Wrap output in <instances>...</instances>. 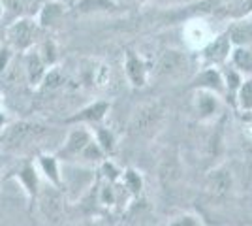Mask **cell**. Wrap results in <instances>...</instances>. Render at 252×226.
I'll list each match as a JSON object with an SVG mask.
<instances>
[{
  "instance_id": "277c9868",
  "label": "cell",
  "mask_w": 252,
  "mask_h": 226,
  "mask_svg": "<svg viewBox=\"0 0 252 226\" xmlns=\"http://www.w3.org/2000/svg\"><path fill=\"white\" fill-rule=\"evenodd\" d=\"M38 205H40V211L43 213V217L51 223H59L63 221L64 217V204H63V196H61V189L57 187H47L38 191Z\"/></svg>"
},
{
  "instance_id": "d6986e66",
  "label": "cell",
  "mask_w": 252,
  "mask_h": 226,
  "mask_svg": "<svg viewBox=\"0 0 252 226\" xmlns=\"http://www.w3.org/2000/svg\"><path fill=\"white\" fill-rule=\"evenodd\" d=\"M115 8L117 4L113 0H77L74 11L79 15H87V13H94V11H111Z\"/></svg>"
},
{
  "instance_id": "83f0119b",
  "label": "cell",
  "mask_w": 252,
  "mask_h": 226,
  "mask_svg": "<svg viewBox=\"0 0 252 226\" xmlns=\"http://www.w3.org/2000/svg\"><path fill=\"white\" fill-rule=\"evenodd\" d=\"M0 17H2V2H0Z\"/></svg>"
},
{
  "instance_id": "5bb4252c",
  "label": "cell",
  "mask_w": 252,
  "mask_h": 226,
  "mask_svg": "<svg viewBox=\"0 0 252 226\" xmlns=\"http://www.w3.org/2000/svg\"><path fill=\"white\" fill-rule=\"evenodd\" d=\"M64 15V4L61 0H47L40 10V15H38V27L40 29H47V27H53L63 19Z\"/></svg>"
},
{
  "instance_id": "44dd1931",
  "label": "cell",
  "mask_w": 252,
  "mask_h": 226,
  "mask_svg": "<svg viewBox=\"0 0 252 226\" xmlns=\"http://www.w3.org/2000/svg\"><path fill=\"white\" fill-rule=\"evenodd\" d=\"M93 136H94L96 143L100 145V149L104 151V155H113V153H115L117 140H115V134L109 129L98 127V129L93 132Z\"/></svg>"
},
{
  "instance_id": "e0dca14e",
  "label": "cell",
  "mask_w": 252,
  "mask_h": 226,
  "mask_svg": "<svg viewBox=\"0 0 252 226\" xmlns=\"http://www.w3.org/2000/svg\"><path fill=\"white\" fill-rule=\"evenodd\" d=\"M160 115H162V111H160L158 106H147V108H143L141 111H137L136 119L132 123V129L137 130V132H145L153 125H157Z\"/></svg>"
},
{
  "instance_id": "603a6c76",
  "label": "cell",
  "mask_w": 252,
  "mask_h": 226,
  "mask_svg": "<svg viewBox=\"0 0 252 226\" xmlns=\"http://www.w3.org/2000/svg\"><path fill=\"white\" fill-rule=\"evenodd\" d=\"M38 53H40L42 61L45 63V66H53L57 63V47H55V43L51 40H45L42 43V49Z\"/></svg>"
},
{
  "instance_id": "8fae6325",
  "label": "cell",
  "mask_w": 252,
  "mask_h": 226,
  "mask_svg": "<svg viewBox=\"0 0 252 226\" xmlns=\"http://www.w3.org/2000/svg\"><path fill=\"white\" fill-rule=\"evenodd\" d=\"M228 63L243 77H252V47L251 45H233Z\"/></svg>"
},
{
  "instance_id": "f546056e",
  "label": "cell",
  "mask_w": 252,
  "mask_h": 226,
  "mask_svg": "<svg viewBox=\"0 0 252 226\" xmlns=\"http://www.w3.org/2000/svg\"><path fill=\"white\" fill-rule=\"evenodd\" d=\"M0 36H2V32H0Z\"/></svg>"
},
{
  "instance_id": "7c38bea8",
  "label": "cell",
  "mask_w": 252,
  "mask_h": 226,
  "mask_svg": "<svg viewBox=\"0 0 252 226\" xmlns=\"http://www.w3.org/2000/svg\"><path fill=\"white\" fill-rule=\"evenodd\" d=\"M194 106H196V111H198L200 119L209 121L211 117H215L219 113L220 98L217 97V95H213V93H209V91L198 89L196 91V98H194Z\"/></svg>"
},
{
  "instance_id": "6da1fadb",
  "label": "cell",
  "mask_w": 252,
  "mask_h": 226,
  "mask_svg": "<svg viewBox=\"0 0 252 226\" xmlns=\"http://www.w3.org/2000/svg\"><path fill=\"white\" fill-rule=\"evenodd\" d=\"M40 34V27L34 19L23 17L11 23L6 31V40L11 49H19V51H29L32 45L38 40Z\"/></svg>"
},
{
  "instance_id": "2e32d148",
  "label": "cell",
  "mask_w": 252,
  "mask_h": 226,
  "mask_svg": "<svg viewBox=\"0 0 252 226\" xmlns=\"http://www.w3.org/2000/svg\"><path fill=\"white\" fill-rule=\"evenodd\" d=\"M38 164H40V170L43 172V175L47 177V181L61 189L63 187V175H61V168H59V159L53 157V155H42L38 159Z\"/></svg>"
},
{
  "instance_id": "d4e9b609",
  "label": "cell",
  "mask_w": 252,
  "mask_h": 226,
  "mask_svg": "<svg viewBox=\"0 0 252 226\" xmlns=\"http://www.w3.org/2000/svg\"><path fill=\"white\" fill-rule=\"evenodd\" d=\"M11 61V47L10 45H0V74L10 66Z\"/></svg>"
},
{
  "instance_id": "7402d4cb",
  "label": "cell",
  "mask_w": 252,
  "mask_h": 226,
  "mask_svg": "<svg viewBox=\"0 0 252 226\" xmlns=\"http://www.w3.org/2000/svg\"><path fill=\"white\" fill-rule=\"evenodd\" d=\"M107 77H109V70H107V66L104 63H100V61H94L91 68H87V79H89V83H93L96 87H102L107 81Z\"/></svg>"
},
{
  "instance_id": "ac0fdd59",
  "label": "cell",
  "mask_w": 252,
  "mask_h": 226,
  "mask_svg": "<svg viewBox=\"0 0 252 226\" xmlns=\"http://www.w3.org/2000/svg\"><path fill=\"white\" fill-rule=\"evenodd\" d=\"M17 179H19V183L23 185V189L27 191L29 198L34 202V200H36V196H38V191H40V187H38L36 168H34L32 164H25L21 170H19V173H17Z\"/></svg>"
},
{
  "instance_id": "3957f363",
  "label": "cell",
  "mask_w": 252,
  "mask_h": 226,
  "mask_svg": "<svg viewBox=\"0 0 252 226\" xmlns=\"http://www.w3.org/2000/svg\"><path fill=\"white\" fill-rule=\"evenodd\" d=\"M233 191V172L226 164H219L205 175V193L211 198H226Z\"/></svg>"
},
{
  "instance_id": "52a82bcc",
  "label": "cell",
  "mask_w": 252,
  "mask_h": 226,
  "mask_svg": "<svg viewBox=\"0 0 252 226\" xmlns=\"http://www.w3.org/2000/svg\"><path fill=\"white\" fill-rule=\"evenodd\" d=\"M42 130V127L32 125V123H15L4 132L2 145H4V149H19L31 138H36Z\"/></svg>"
},
{
  "instance_id": "ba28073f",
  "label": "cell",
  "mask_w": 252,
  "mask_h": 226,
  "mask_svg": "<svg viewBox=\"0 0 252 226\" xmlns=\"http://www.w3.org/2000/svg\"><path fill=\"white\" fill-rule=\"evenodd\" d=\"M187 66H189V57L183 51L166 49L158 59L157 75H160V77H177L187 70Z\"/></svg>"
},
{
  "instance_id": "f1b7e54d",
  "label": "cell",
  "mask_w": 252,
  "mask_h": 226,
  "mask_svg": "<svg viewBox=\"0 0 252 226\" xmlns=\"http://www.w3.org/2000/svg\"><path fill=\"white\" fill-rule=\"evenodd\" d=\"M130 2H134V0H130Z\"/></svg>"
},
{
  "instance_id": "4316f807",
  "label": "cell",
  "mask_w": 252,
  "mask_h": 226,
  "mask_svg": "<svg viewBox=\"0 0 252 226\" xmlns=\"http://www.w3.org/2000/svg\"><path fill=\"white\" fill-rule=\"evenodd\" d=\"M91 226H109V225H105V223H94V225H91Z\"/></svg>"
},
{
  "instance_id": "9c48e42d",
  "label": "cell",
  "mask_w": 252,
  "mask_h": 226,
  "mask_svg": "<svg viewBox=\"0 0 252 226\" xmlns=\"http://www.w3.org/2000/svg\"><path fill=\"white\" fill-rule=\"evenodd\" d=\"M125 72L128 83L136 89H143L149 83V65L136 51H126Z\"/></svg>"
},
{
  "instance_id": "7a4b0ae2",
  "label": "cell",
  "mask_w": 252,
  "mask_h": 226,
  "mask_svg": "<svg viewBox=\"0 0 252 226\" xmlns=\"http://www.w3.org/2000/svg\"><path fill=\"white\" fill-rule=\"evenodd\" d=\"M231 47L233 45H231L230 38H228L226 32L211 38L209 42L203 45V49H201V65L222 68V66L230 61Z\"/></svg>"
},
{
  "instance_id": "484cf974",
  "label": "cell",
  "mask_w": 252,
  "mask_h": 226,
  "mask_svg": "<svg viewBox=\"0 0 252 226\" xmlns=\"http://www.w3.org/2000/svg\"><path fill=\"white\" fill-rule=\"evenodd\" d=\"M6 123V117H4V113H0V127Z\"/></svg>"
},
{
  "instance_id": "5b68a950",
  "label": "cell",
  "mask_w": 252,
  "mask_h": 226,
  "mask_svg": "<svg viewBox=\"0 0 252 226\" xmlns=\"http://www.w3.org/2000/svg\"><path fill=\"white\" fill-rule=\"evenodd\" d=\"M93 132L89 129H74L68 138L64 141V145L57 153V159H64V161H74L77 157H81L83 149L93 141Z\"/></svg>"
},
{
  "instance_id": "cb8c5ba5",
  "label": "cell",
  "mask_w": 252,
  "mask_h": 226,
  "mask_svg": "<svg viewBox=\"0 0 252 226\" xmlns=\"http://www.w3.org/2000/svg\"><path fill=\"white\" fill-rule=\"evenodd\" d=\"M168 226H201L200 219L196 215H190V213H183V215L173 217L168 223Z\"/></svg>"
},
{
  "instance_id": "ffe728a7",
  "label": "cell",
  "mask_w": 252,
  "mask_h": 226,
  "mask_svg": "<svg viewBox=\"0 0 252 226\" xmlns=\"http://www.w3.org/2000/svg\"><path fill=\"white\" fill-rule=\"evenodd\" d=\"M233 100L243 113H252V77H243Z\"/></svg>"
},
{
  "instance_id": "30bf717a",
  "label": "cell",
  "mask_w": 252,
  "mask_h": 226,
  "mask_svg": "<svg viewBox=\"0 0 252 226\" xmlns=\"http://www.w3.org/2000/svg\"><path fill=\"white\" fill-rule=\"evenodd\" d=\"M109 102L105 100H96L93 104L85 106L83 109H79L75 115L66 119L68 125H77V123H85V125H100L105 119V115L109 113Z\"/></svg>"
},
{
  "instance_id": "4fadbf2b",
  "label": "cell",
  "mask_w": 252,
  "mask_h": 226,
  "mask_svg": "<svg viewBox=\"0 0 252 226\" xmlns=\"http://www.w3.org/2000/svg\"><path fill=\"white\" fill-rule=\"evenodd\" d=\"M228 38L231 45H251L252 47V15L233 21L228 27Z\"/></svg>"
},
{
  "instance_id": "8992f818",
  "label": "cell",
  "mask_w": 252,
  "mask_h": 226,
  "mask_svg": "<svg viewBox=\"0 0 252 226\" xmlns=\"http://www.w3.org/2000/svg\"><path fill=\"white\" fill-rule=\"evenodd\" d=\"M194 87L201 89V91H209L219 98L226 97L224 75H222L220 68H217V66H203L194 77Z\"/></svg>"
},
{
  "instance_id": "9a60e30c",
  "label": "cell",
  "mask_w": 252,
  "mask_h": 226,
  "mask_svg": "<svg viewBox=\"0 0 252 226\" xmlns=\"http://www.w3.org/2000/svg\"><path fill=\"white\" fill-rule=\"evenodd\" d=\"M45 63L38 51H29L25 57V70H27V77L31 85H40L45 77Z\"/></svg>"
}]
</instances>
